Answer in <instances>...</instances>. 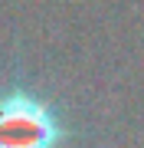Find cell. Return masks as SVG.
Returning <instances> with one entry per match:
<instances>
[{"instance_id":"1","label":"cell","mask_w":144,"mask_h":148,"mask_svg":"<svg viewBox=\"0 0 144 148\" xmlns=\"http://www.w3.org/2000/svg\"><path fill=\"white\" fill-rule=\"evenodd\" d=\"M62 125L43 99L30 92L0 95V148H59Z\"/></svg>"}]
</instances>
